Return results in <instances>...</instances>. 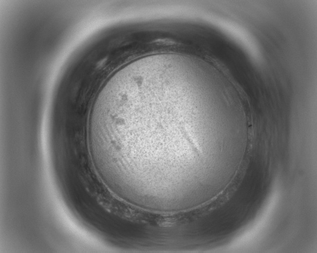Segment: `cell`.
<instances>
[{
	"mask_svg": "<svg viewBox=\"0 0 317 253\" xmlns=\"http://www.w3.org/2000/svg\"><path fill=\"white\" fill-rule=\"evenodd\" d=\"M200 88L167 77L119 89L101 115L99 129L133 183L163 192L200 186L208 144L225 141L223 113L206 109Z\"/></svg>",
	"mask_w": 317,
	"mask_h": 253,
	"instance_id": "6da1fadb",
	"label": "cell"
}]
</instances>
